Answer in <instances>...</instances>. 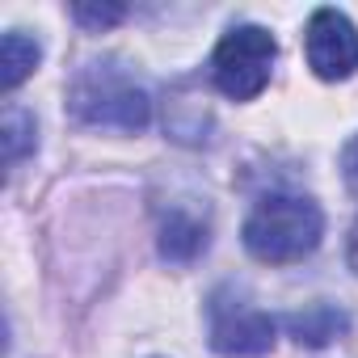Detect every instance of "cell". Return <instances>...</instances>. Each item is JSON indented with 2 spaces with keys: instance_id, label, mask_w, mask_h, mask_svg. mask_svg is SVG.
Returning a JSON list of instances; mask_svg holds the SVG:
<instances>
[{
  "instance_id": "cell-1",
  "label": "cell",
  "mask_w": 358,
  "mask_h": 358,
  "mask_svg": "<svg viewBox=\"0 0 358 358\" xmlns=\"http://www.w3.org/2000/svg\"><path fill=\"white\" fill-rule=\"evenodd\" d=\"M320 232H324V215L312 199L270 194L245 220V249L266 266H287L308 257L320 245Z\"/></svg>"
},
{
  "instance_id": "cell-2",
  "label": "cell",
  "mask_w": 358,
  "mask_h": 358,
  "mask_svg": "<svg viewBox=\"0 0 358 358\" xmlns=\"http://www.w3.org/2000/svg\"><path fill=\"white\" fill-rule=\"evenodd\" d=\"M72 114L89 127H110V131H143L152 101L143 93V85L114 59L106 64H89L76 80H72Z\"/></svg>"
},
{
  "instance_id": "cell-3",
  "label": "cell",
  "mask_w": 358,
  "mask_h": 358,
  "mask_svg": "<svg viewBox=\"0 0 358 358\" xmlns=\"http://www.w3.org/2000/svg\"><path fill=\"white\" fill-rule=\"evenodd\" d=\"M278 47L262 26H236L215 47V85L232 101H253L270 85V64Z\"/></svg>"
},
{
  "instance_id": "cell-4",
  "label": "cell",
  "mask_w": 358,
  "mask_h": 358,
  "mask_svg": "<svg viewBox=\"0 0 358 358\" xmlns=\"http://www.w3.org/2000/svg\"><path fill=\"white\" fill-rule=\"evenodd\" d=\"M274 333H278V324L270 320V312H262L257 303H249L232 287L211 295V345L220 354L257 358L274 345Z\"/></svg>"
},
{
  "instance_id": "cell-5",
  "label": "cell",
  "mask_w": 358,
  "mask_h": 358,
  "mask_svg": "<svg viewBox=\"0 0 358 358\" xmlns=\"http://www.w3.org/2000/svg\"><path fill=\"white\" fill-rule=\"evenodd\" d=\"M308 64L320 80H345L358 68V30L337 9H316L308 22Z\"/></svg>"
},
{
  "instance_id": "cell-6",
  "label": "cell",
  "mask_w": 358,
  "mask_h": 358,
  "mask_svg": "<svg viewBox=\"0 0 358 358\" xmlns=\"http://www.w3.org/2000/svg\"><path fill=\"white\" fill-rule=\"evenodd\" d=\"M207 249V224L190 211H169L164 224H160V253L169 262H194L199 253Z\"/></svg>"
},
{
  "instance_id": "cell-7",
  "label": "cell",
  "mask_w": 358,
  "mask_h": 358,
  "mask_svg": "<svg viewBox=\"0 0 358 358\" xmlns=\"http://www.w3.org/2000/svg\"><path fill=\"white\" fill-rule=\"evenodd\" d=\"M282 324L291 329V337H295L299 345H324V341H333L337 333H345L350 320H345V312L333 308V303H308L303 312H291Z\"/></svg>"
},
{
  "instance_id": "cell-8",
  "label": "cell",
  "mask_w": 358,
  "mask_h": 358,
  "mask_svg": "<svg viewBox=\"0 0 358 358\" xmlns=\"http://www.w3.org/2000/svg\"><path fill=\"white\" fill-rule=\"evenodd\" d=\"M38 64V43L26 38L22 30H9L5 43H0V85L5 89H17Z\"/></svg>"
},
{
  "instance_id": "cell-9",
  "label": "cell",
  "mask_w": 358,
  "mask_h": 358,
  "mask_svg": "<svg viewBox=\"0 0 358 358\" xmlns=\"http://www.w3.org/2000/svg\"><path fill=\"white\" fill-rule=\"evenodd\" d=\"M34 118L22 110V106H9L5 110V160L9 164H17L22 156H26V148H34Z\"/></svg>"
},
{
  "instance_id": "cell-10",
  "label": "cell",
  "mask_w": 358,
  "mask_h": 358,
  "mask_svg": "<svg viewBox=\"0 0 358 358\" xmlns=\"http://www.w3.org/2000/svg\"><path fill=\"white\" fill-rule=\"evenodd\" d=\"M72 17L80 22V26H89V30H106V26H114V22H122L127 17V9L122 5H72Z\"/></svg>"
},
{
  "instance_id": "cell-11",
  "label": "cell",
  "mask_w": 358,
  "mask_h": 358,
  "mask_svg": "<svg viewBox=\"0 0 358 358\" xmlns=\"http://www.w3.org/2000/svg\"><path fill=\"white\" fill-rule=\"evenodd\" d=\"M341 173H345V186L358 194V139L345 143V152H341Z\"/></svg>"
},
{
  "instance_id": "cell-12",
  "label": "cell",
  "mask_w": 358,
  "mask_h": 358,
  "mask_svg": "<svg viewBox=\"0 0 358 358\" xmlns=\"http://www.w3.org/2000/svg\"><path fill=\"white\" fill-rule=\"evenodd\" d=\"M350 266H354V274H358V228H354V236H350Z\"/></svg>"
}]
</instances>
